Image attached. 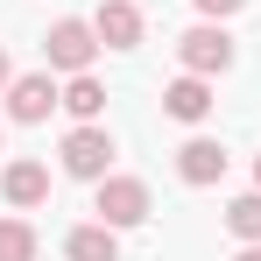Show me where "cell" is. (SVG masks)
Here are the masks:
<instances>
[{"label":"cell","mask_w":261,"mask_h":261,"mask_svg":"<svg viewBox=\"0 0 261 261\" xmlns=\"http://www.w3.org/2000/svg\"><path fill=\"white\" fill-rule=\"evenodd\" d=\"M7 85H14V71H7V49H0V92H7Z\"/></svg>","instance_id":"obj_16"},{"label":"cell","mask_w":261,"mask_h":261,"mask_svg":"<svg viewBox=\"0 0 261 261\" xmlns=\"http://www.w3.org/2000/svg\"><path fill=\"white\" fill-rule=\"evenodd\" d=\"M64 254H71V261H120V233H113L106 219L71 226V233H64Z\"/></svg>","instance_id":"obj_10"},{"label":"cell","mask_w":261,"mask_h":261,"mask_svg":"<svg viewBox=\"0 0 261 261\" xmlns=\"http://www.w3.org/2000/svg\"><path fill=\"white\" fill-rule=\"evenodd\" d=\"M64 113H71V120H99V113H106V85H99L92 71H78V78L64 85Z\"/></svg>","instance_id":"obj_11"},{"label":"cell","mask_w":261,"mask_h":261,"mask_svg":"<svg viewBox=\"0 0 261 261\" xmlns=\"http://www.w3.org/2000/svg\"><path fill=\"white\" fill-rule=\"evenodd\" d=\"M92 29H99L106 49H134V43H141V7H134V0H99Z\"/></svg>","instance_id":"obj_9"},{"label":"cell","mask_w":261,"mask_h":261,"mask_svg":"<svg viewBox=\"0 0 261 261\" xmlns=\"http://www.w3.org/2000/svg\"><path fill=\"white\" fill-rule=\"evenodd\" d=\"M233 261H261V240H247V247H240V254H233Z\"/></svg>","instance_id":"obj_15"},{"label":"cell","mask_w":261,"mask_h":261,"mask_svg":"<svg viewBox=\"0 0 261 261\" xmlns=\"http://www.w3.org/2000/svg\"><path fill=\"white\" fill-rule=\"evenodd\" d=\"M49 106H64V92L49 85V71H29V78H14V85H7V120H21V127L49 120Z\"/></svg>","instance_id":"obj_5"},{"label":"cell","mask_w":261,"mask_h":261,"mask_svg":"<svg viewBox=\"0 0 261 261\" xmlns=\"http://www.w3.org/2000/svg\"><path fill=\"white\" fill-rule=\"evenodd\" d=\"M64 176H78V184H99V176L113 170V134L99 127V120H78V127L64 134Z\"/></svg>","instance_id":"obj_1"},{"label":"cell","mask_w":261,"mask_h":261,"mask_svg":"<svg viewBox=\"0 0 261 261\" xmlns=\"http://www.w3.org/2000/svg\"><path fill=\"white\" fill-rule=\"evenodd\" d=\"M254 191H261V155H254Z\"/></svg>","instance_id":"obj_17"},{"label":"cell","mask_w":261,"mask_h":261,"mask_svg":"<svg viewBox=\"0 0 261 261\" xmlns=\"http://www.w3.org/2000/svg\"><path fill=\"white\" fill-rule=\"evenodd\" d=\"M226 233L233 240H261V191H247V198L226 205Z\"/></svg>","instance_id":"obj_12"},{"label":"cell","mask_w":261,"mask_h":261,"mask_svg":"<svg viewBox=\"0 0 261 261\" xmlns=\"http://www.w3.org/2000/svg\"><path fill=\"white\" fill-rule=\"evenodd\" d=\"M233 36L219 29V21H198V29H184L176 36V64L184 71H198V78H219V71H233Z\"/></svg>","instance_id":"obj_2"},{"label":"cell","mask_w":261,"mask_h":261,"mask_svg":"<svg viewBox=\"0 0 261 261\" xmlns=\"http://www.w3.org/2000/svg\"><path fill=\"white\" fill-rule=\"evenodd\" d=\"M0 141H7V134H0Z\"/></svg>","instance_id":"obj_18"},{"label":"cell","mask_w":261,"mask_h":261,"mask_svg":"<svg viewBox=\"0 0 261 261\" xmlns=\"http://www.w3.org/2000/svg\"><path fill=\"white\" fill-rule=\"evenodd\" d=\"M176 176H184V184H198V191L219 184V176H226V148H219L212 134H191V141L176 148Z\"/></svg>","instance_id":"obj_7"},{"label":"cell","mask_w":261,"mask_h":261,"mask_svg":"<svg viewBox=\"0 0 261 261\" xmlns=\"http://www.w3.org/2000/svg\"><path fill=\"white\" fill-rule=\"evenodd\" d=\"M92 212L106 219L113 233H127V226H141V219H148V184H141V176H99Z\"/></svg>","instance_id":"obj_4"},{"label":"cell","mask_w":261,"mask_h":261,"mask_svg":"<svg viewBox=\"0 0 261 261\" xmlns=\"http://www.w3.org/2000/svg\"><path fill=\"white\" fill-rule=\"evenodd\" d=\"M99 49H106V43H99V29H92V21H78V14H64V21L43 36L49 71H71V78H78V71H92V57H99Z\"/></svg>","instance_id":"obj_3"},{"label":"cell","mask_w":261,"mask_h":261,"mask_svg":"<svg viewBox=\"0 0 261 261\" xmlns=\"http://www.w3.org/2000/svg\"><path fill=\"white\" fill-rule=\"evenodd\" d=\"M0 191H7V205H14V212H36V205L49 198V170L21 155V163H7V170H0Z\"/></svg>","instance_id":"obj_8"},{"label":"cell","mask_w":261,"mask_h":261,"mask_svg":"<svg viewBox=\"0 0 261 261\" xmlns=\"http://www.w3.org/2000/svg\"><path fill=\"white\" fill-rule=\"evenodd\" d=\"M240 7H247V0H198V14H205V21H226V14H240Z\"/></svg>","instance_id":"obj_14"},{"label":"cell","mask_w":261,"mask_h":261,"mask_svg":"<svg viewBox=\"0 0 261 261\" xmlns=\"http://www.w3.org/2000/svg\"><path fill=\"white\" fill-rule=\"evenodd\" d=\"M0 261H36V226L29 219H0Z\"/></svg>","instance_id":"obj_13"},{"label":"cell","mask_w":261,"mask_h":261,"mask_svg":"<svg viewBox=\"0 0 261 261\" xmlns=\"http://www.w3.org/2000/svg\"><path fill=\"white\" fill-rule=\"evenodd\" d=\"M163 113H170V120H184V127H198V120L212 113V78H198V71L170 78V85H163Z\"/></svg>","instance_id":"obj_6"}]
</instances>
